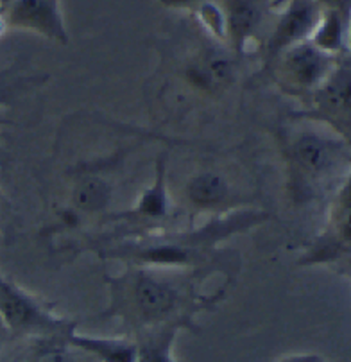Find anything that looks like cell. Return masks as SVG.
I'll return each instance as SVG.
<instances>
[{"label": "cell", "instance_id": "11", "mask_svg": "<svg viewBox=\"0 0 351 362\" xmlns=\"http://www.w3.org/2000/svg\"><path fill=\"white\" fill-rule=\"evenodd\" d=\"M317 103L326 112H332L333 115H346L347 119V113H350V70L340 66L337 72L330 74L317 92Z\"/></svg>", "mask_w": 351, "mask_h": 362}, {"label": "cell", "instance_id": "13", "mask_svg": "<svg viewBox=\"0 0 351 362\" xmlns=\"http://www.w3.org/2000/svg\"><path fill=\"white\" fill-rule=\"evenodd\" d=\"M133 257L143 264L153 266H189L192 262V251L178 244H155V246L138 247Z\"/></svg>", "mask_w": 351, "mask_h": 362}, {"label": "cell", "instance_id": "1", "mask_svg": "<svg viewBox=\"0 0 351 362\" xmlns=\"http://www.w3.org/2000/svg\"><path fill=\"white\" fill-rule=\"evenodd\" d=\"M115 293L122 314H131L145 325L170 320L183 307V291L174 281L147 271L117 281Z\"/></svg>", "mask_w": 351, "mask_h": 362}, {"label": "cell", "instance_id": "12", "mask_svg": "<svg viewBox=\"0 0 351 362\" xmlns=\"http://www.w3.org/2000/svg\"><path fill=\"white\" fill-rule=\"evenodd\" d=\"M72 199L73 204H76V209L81 210V212H100L112 201V187L102 177L86 176L76 185Z\"/></svg>", "mask_w": 351, "mask_h": 362}, {"label": "cell", "instance_id": "14", "mask_svg": "<svg viewBox=\"0 0 351 362\" xmlns=\"http://www.w3.org/2000/svg\"><path fill=\"white\" fill-rule=\"evenodd\" d=\"M316 36H314V45L323 52L328 50L339 49L343 43V22L339 18V13L330 11L328 15L324 16L323 22L317 23Z\"/></svg>", "mask_w": 351, "mask_h": 362}, {"label": "cell", "instance_id": "16", "mask_svg": "<svg viewBox=\"0 0 351 362\" xmlns=\"http://www.w3.org/2000/svg\"><path fill=\"white\" fill-rule=\"evenodd\" d=\"M167 209V194H165V181H163V167L160 169L158 177H156L155 185L150 187L145 194H143L142 201H140L138 212L147 217H158L165 214Z\"/></svg>", "mask_w": 351, "mask_h": 362}, {"label": "cell", "instance_id": "7", "mask_svg": "<svg viewBox=\"0 0 351 362\" xmlns=\"http://www.w3.org/2000/svg\"><path fill=\"white\" fill-rule=\"evenodd\" d=\"M292 158L303 173L319 177L335 169L340 160V147L330 139L305 133L292 144Z\"/></svg>", "mask_w": 351, "mask_h": 362}, {"label": "cell", "instance_id": "20", "mask_svg": "<svg viewBox=\"0 0 351 362\" xmlns=\"http://www.w3.org/2000/svg\"><path fill=\"white\" fill-rule=\"evenodd\" d=\"M194 0H162L163 6H169V8H183V6H189Z\"/></svg>", "mask_w": 351, "mask_h": 362}, {"label": "cell", "instance_id": "8", "mask_svg": "<svg viewBox=\"0 0 351 362\" xmlns=\"http://www.w3.org/2000/svg\"><path fill=\"white\" fill-rule=\"evenodd\" d=\"M222 20L230 40L240 50L262 22V4L260 0H226Z\"/></svg>", "mask_w": 351, "mask_h": 362}, {"label": "cell", "instance_id": "6", "mask_svg": "<svg viewBox=\"0 0 351 362\" xmlns=\"http://www.w3.org/2000/svg\"><path fill=\"white\" fill-rule=\"evenodd\" d=\"M287 77L301 88H314L330 76V56L312 43H297L285 50Z\"/></svg>", "mask_w": 351, "mask_h": 362}, {"label": "cell", "instance_id": "22", "mask_svg": "<svg viewBox=\"0 0 351 362\" xmlns=\"http://www.w3.org/2000/svg\"><path fill=\"white\" fill-rule=\"evenodd\" d=\"M0 86H2V85H0ZM0 100H2V97H0Z\"/></svg>", "mask_w": 351, "mask_h": 362}, {"label": "cell", "instance_id": "17", "mask_svg": "<svg viewBox=\"0 0 351 362\" xmlns=\"http://www.w3.org/2000/svg\"><path fill=\"white\" fill-rule=\"evenodd\" d=\"M66 346L69 344L63 337L43 339V346L36 351L35 362H72Z\"/></svg>", "mask_w": 351, "mask_h": 362}, {"label": "cell", "instance_id": "10", "mask_svg": "<svg viewBox=\"0 0 351 362\" xmlns=\"http://www.w3.org/2000/svg\"><path fill=\"white\" fill-rule=\"evenodd\" d=\"M230 183L228 180L219 173L205 170L196 176H192L186 183V199L203 210L217 209L219 204L226 203L230 197Z\"/></svg>", "mask_w": 351, "mask_h": 362}, {"label": "cell", "instance_id": "19", "mask_svg": "<svg viewBox=\"0 0 351 362\" xmlns=\"http://www.w3.org/2000/svg\"><path fill=\"white\" fill-rule=\"evenodd\" d=\"M324 2H326L333 11H344V9H347V6H350V0H324Z\"/></svg>", "mask_w": 351, "mask_h": 362}, {"label": "cell", "instance_id": "3", "mask_svg": "<svg viewBox=\"0 0 351 362\" xmlns=\"http://www.w3.org/2000/svg\"><path fill=\"white\" fill-rule=\"evenodd\" d=\"M8 20L13 28L35 31L58 43L69 42L58 0H13Z\"/></svg>", "mask_w": 351, "mask_h": 362}, {"label": "cell", "instance_id": "18", "mask_svg": "<svg viewBox=\"0 0 351 362\" xmlns=\"http://www.w3.org/2000/svg\"><path fill=\"white\" fill-rule=\"evenodd\" d=\"M280 362H321V358L317 355H289V357L282 358Z\"/></svg>", "mask_w": 351, "mask_h": 362}, {"label": "cell", "instance_id": "21", "mask_svg": "<svg viewBox=\"0 0 351 362\" xmlns=\"http://www.w3.org/2000/svg\"><path fill=\"white\" fill-rule=\"evenodd\" d=\"M2 2H4V4H11L13 0H2Z\"/></svg>", "mask_w": 351, "mask_h": 362}, {"label": "cell", "instance_id": "4", "mask_svg": "<svg viewBox=\"0 0 351 362\" xmlns=\"http://www.w3.org/2000/svg\"><path fill=\"white\" fill-rule=\"evenodd\" d=\"M319 23V11L312 0H292L290 8L278 22L270 36L267 50L269 54H280L290 47L301 43L316 31Z\"/></svg>", "mask_w": 351, "mask_h": 362}, {"label": "cell", "instance_id": "15", "mask_svg": "<svg viewBox=\"0 0 351 362\" xmlns=\"http://www.w3.org/2000/svg\"><path fill=\"white\" fill-rule=\"evenodd\" d=\"M163 334L165 335H160L156 339H150L149 343L138 346L136 362H179L172 355V341L176 337V328L163 332Z\"/></svg>", "mask_w": 351, "mask_h": 362}, {"label": "cell", "instance_id": "2", "mask_svg": "<svg viewBox=\"0 0 351 362\" xmlns=\"http://www.w3.org/2000/svg\"><path fill=\"white\" fill-rule=\"evenodd\" d=\"M0 321L15 335H38L42 339L63 337L73 330L70 321L50 314L31 294L0 276Z\"/></svg>", "mask_w": 351, "mask_h": 362}, {"label": "cell", "instance_id": "9", "mask_svg": "<svg viewBox=\"0 0 351 362\" xmlns=\"http://www.w3.org/2000/svg\"><path fill=\"white\" fill-rule=\"evenodd\" d=\"M69 346L86 351L99 362H136L138 344L128 339H113V337H93L81 335L76 330L65 337Z\"/></svg>", "mask_w": 351, "mask_h": 362}, {"label": "cell", "instance_id": "5", "mask_svg": "<svg viewBox=\"0 0 351 362\" xmlns=\"http://www.w3.org/2000/svg\"><path fill=\"white\" fill-rule=\"evenodd\" d=\"M235 62L224 50L206 49L186 69L190 85L203 92L215 93L228 88L235 79Z\"/></svg>", "mask_w": 351, "mask_h": 362}]
</instances>
